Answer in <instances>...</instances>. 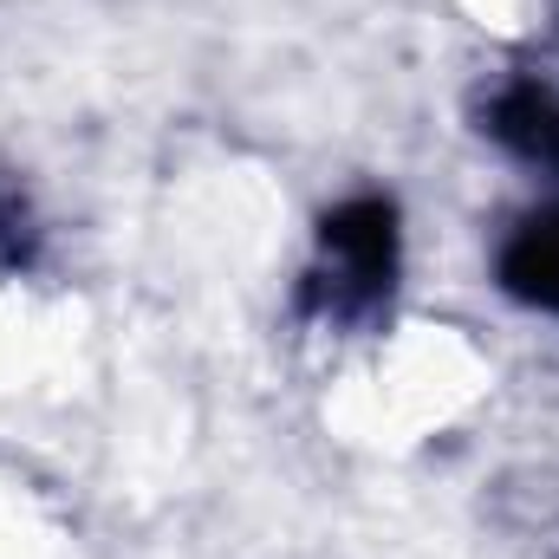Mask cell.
Returning a JSON list of instances; mask_svg holds the SVG:
<instances>
[{
    "instance_id": "obj_1",
    "label": "cell",
    "mask_w": 559,
    "mask_h": 559,
    "mask_svg": "<svg viewBox=\"0 0 559 559\" xmlns=\"http://www.w3.org/2000/svg\"><path fill=\"white\" fill-rule=\"evenodd\" d=\"M319 248L332 261V274H312V299H325L332 312H365L391 293L397 280V209L384 195H352L345 209L325 215Z\"/></svg>"
},
{
    "instance_id": "obj_2",
    "label": "cell",
    "mask_w": 559,
    "mask_h": 559,
    "mask_svg": "<svg viewBox=\"0 0 559 559\" xmlns=\"http://www.w3.org/2000/svg\"><path fill=\"white\" fill-rule=\"evenodd\" d=\"M501 286L540 312H559V202L514 222L501 241Z\"/></svg>"
},
{
    "instance_id": "obj_3",
    "label": "cell",
    "mask_w": 559,
    "mask_h": 559,
    "mask_svg": "<svg viewBox=\"0 0 559 559\" xmlns=\"http://www.w3.org/2000/svg\"><path fill=\"white\" fill-rule=\"evenodd\" d=\"M488 131L508 143L514 156L540 163L559 176V92L547 85H508L495 105H488Z\"/></svg>"
},
{
    "instance_id": "obj_4",
    "label": "cell",
    "mask_w": 559,
    "mask_h": 559,
    "mask_svg": "<svg viewBox=\"0 0 559 559\" xmlns=\"http://www.w3.org/2000/svg\"><path fill=\"white\" fill-rule=\"evenodd\" d=\"M0 254L7 261H20V215H13V202L0 195Z\"/></svg>"
}]
</instances>
